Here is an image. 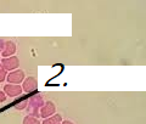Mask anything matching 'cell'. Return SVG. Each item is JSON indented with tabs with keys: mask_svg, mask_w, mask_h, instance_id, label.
Segmentation results:
<instances>
[{
	"mask_svg": "<svg viewBox=\"0 0 146 124\" xmlns=\"http://www.w3.org/2000/svg\"><path fill=\"white\" fill-rule=\"evenodd\" d=\"M20 65V61L16 56H10L6 58H3L1 61V66L5 71H15L16 68Z\"/></svg>",
	"mask_w": 146,
	"mask_h": 124,
	"instance_id": "obj_1",
	"label": "cell"
},
{
	"mask_svg": "<svg viewBox=\"0 0 146 124\" xmlns=\"http://www.w3.org/2000/svg\"><path fill=\"white\" fill-rule=\"evenodd\" d=\"M6 79L9 82V84H20V83L25 79V72L20 71V70L12 71L10 74L6 77Z\"/></svg>",
	"mask_w": 146,
	"mask_h": 124,
	"instance_id": "obj_2",
	"label": "cell"
},
{
	"mask_svg": "<svg viewBox=\"0 0 146 124\" xmlns=\"http://www.w3.org/2000/svg\"><path fill=\"white\" fill-rule=\"evenodd\" d=\"M36 89H38V82H36V79L34 77H29L27 78V79L23 82V85H22V90H25L26 93H33V91H35Z\"/></svg>",
	"mask_w": 146,
	"mask_h": 124,
	"instance_id": "obj_3",
	"label": "cell"
},
{
	"mask_svg": "<svg viewBox=\"0 0 146 124\" xmlns=\"http://www.w3.org/2000/svg\"><path fill=\"white\" fill-rule=\"evenodd\" d=\"M55 111H56V107H55L54 102L51 101H48L46 103H44V106L40 109V116L43 118H49L55 114Z\"/></svg>",
	"mask_w": 146,
	"mask_h": 124,
	"instance_id": "obj_4",
	"label": "cell"
},
{
	"mask_svg": "<svg viewBox=\"0 0 146 124\" xmlns=\"http://www.w3.org/2000/svg\"><path fill=\"white\" fill-rule=\"evenodd\" d=\"M22 91H23L22 90V86L17 85V84H7V85L4 86V93L9 96H11V97L21 95Z\"/></svg>",
	"mask_w": 146,
	"mask_h": 124,
	"instance_id": "obj_5",
	"label": "cell"
},
{
	"mask_svg": "<svg viewBox=\"0 0 146 124\" xmlns=\"http://www.w3.org/2000/svg\"><path fill=\"white\" fill-rule=\"evenodd\" d=\"M15 51H16V45L12 41H7L3 50V56H10V55L15 54Z\"/></svg>",
	"mask_w": 146,
	"mask_h": 124,
	"instance_id": "obj_6",
	"label": "cell"
},
{
	"mask_svg": "<svg viewBox=\"0 0 146 124\" xmlns=\"http://www.w3.org/2000/svg\"><path fill=\"white\" fill-rule=\"evenodd\" d=\"M61 122H62V118L60 114H54V116L49 118H45L43 124H61Z\"/></svg>",
	"mask_w": 146,
	"mask_h": 124,
	"instance_id": "obj_7",
	"label": "cell"
},
{
	"mask_svg": "<svg viewBox=\"0 0 146 124\" xmlns=\"http://www.w3.org/2000/svg\"><path fill=\"white\" fill-rule=\"evenodd\" d=\"M23 124H39V121L36 118H34V117L28 116V117H26L23 119Z\"/></svg>",
	"mask_w": 146,
	"mask_h": 124,
	"instance_id": "obj_8",
	"label": "cell"
},
{
	"mask_svg": "<svg viewBox=\"0 0 146 124\" xmlns=\"http://www.w3.org/2000/svg\"><path fill=\"white\" fill-rule=\"evenodd\" d=\"M6 79V71L4 68H0V83Z\"/></svg>",
	"mask_w": 146,
	"mask_h": 124,
	"instance_id": "obj_9",
	"label": "cell"
},
{
	"mask_svg": "<svg viewBox=\"0 0 146 124\" xmlns=\"http://www.w3.org/2000/svg\"><path fill=\"white\" fill-rule=\"evenodd\" d=\"M6 100V94L4 91H0V102H4Z\"/></svg>",
	"mask_w": 146,
	"mask_h": 124,
	"instance_id": "obj_10",
	"label": "cell"
},
{
	"mask_svg": "<svg viewBox=\"0 0 146 124\" xmlns=\"http://www.w3.org/2000/svg\"><path fill=\"white\" fill-rule=\"evenodd\" d=\"M61 124H73L72 122H70V121H65V122H62Z\"/></svg>",
	"mask_w": 146,
	"mask_h": 124,
	"instance_id": "obj_11",
	"label": "cell"
}]
</instances>
